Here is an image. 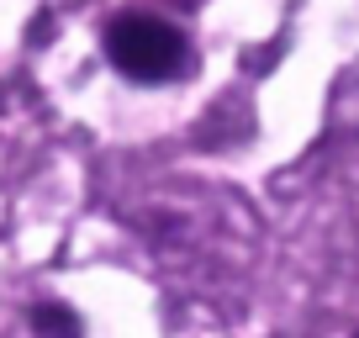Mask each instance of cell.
<instances>
[{"instance_id":"7a4b0ae2","label":"cell","mask_w":359,"mask_h":338,"mask_svg":"<svg viewBox=\"0 0 359 338\" xmlns=\"http://www.w3.org/2000/svg\"><path fill=\"white\" fill-rule=\"evenodd\" d=\"M32 327H37V338H79V317L69 312V306H37L32 312Z\"/></svg>"},{"instance_id":"6da1fadb","label":"cell","mask_w":359,"mask_h":338,"mask_svg":"<svg viewBox=\"0 0 359 338\" xmlns=\"http://www.w3.org/2000/svg\"><path fill=\"white\" fill-rule=\"evenodd\" d=\"M106 58L122 69L127 79H143V85H158V79H175L185 69V37L164 22V16H143L127 11L106 27Z\"/></svg>"}]
</instances>
